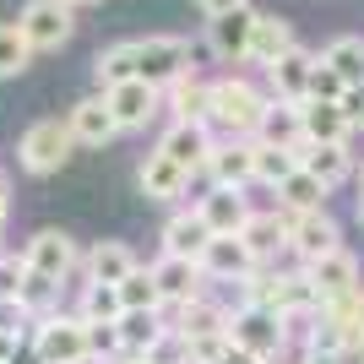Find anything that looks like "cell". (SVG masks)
I'll use <instances>...</instances> for the list:
<instances>
[{
	"label": "cell",
	"instance_id": "6da1fadb",
	"mask_svg": "<svg viewBox=\"0 0 364 364\" xmlns=\"http://www.w3.org/2000/svg\"><path fill=\"white\" fill-rule=\"evenodd\" d=\"M261 114H267V98H261L245 76H223V82H213V114H207V120H218L228 136H256Z\"/></svg>",
	"mask_w": 364,
	"mask_h": 364
},
{
	"label": "cell",
	"instance_id": "7a4b0ae2",
	"mask_svg": "<svg viewBox=\"0 0 364 364\" xmlns=\"http://www.w3.org/2000/svg\"><path fill=\"white\" fill-rule=\"evenodd\" d=\"M191 65V44L174 38V33H152V38H136V76L147 87H174Z\"/></svg>",
	"mask_w": 364,
	"mask_h": 364
},
{
	"label": "cell",
	"instance_id": "3957f363",
	"mask_svg": "<svg viewBox=\"0 0 364 364\" xmlns=\"http://www.w3.org/2000/svg\"><path fill=\"white\" fill-rule=\"evenodd\" d=\"M71 147H76L71 125H60V120H33L28 131H22L16 158H22V168H28V174H55V168H65Z\"/></svg>",
	"mask_w": 364,
	"mask_h": 364
},
{
	"label": "cell",
	"instance_id": "277c9868",
	"mask_svg": "<svg viewBox=\"0 0 364 364\" xmlns=\"http://www.w3.org/2000/svg\"><path fill=\"white\" fill-rule=\"evenodd\" d=\"M33 348L44 364H87L92 348H87V321L82 316H44L38 332H33Z\"/></svg>",
	"mask_w": 364,
	"mask_h": 364
},
{
	"label": "cell",
	"instance_id": "5b68a950",
	"mask_svg": "<svg viewBox=\"0 0 364 364\" xmlns=\"http://www.w3.org/2000/svg\"><path fill=\"white\" fill-rule=\"evenodd\" d=\"M228 337L240 348H250L256 359H272L289 343V321L277 316V310H267V304H245L240 316H228Z\"/></svg>",
	"mask_w": 364,
	"mask_h": 364
},
{
	"label": "cell",
	"instance_id": "8992f818",
	"mask_svg": "<svg viewBox=\"0 0 364 364\" xmlns=\"http://www.w3.org/2000/svg\"><path fill=\"white\" fill-rule=\"evenodd\" d=\"M16 28H22V38H28L33 55H38V49H60L65 38H71L76 16H71L65 0H28V11L16 16Z\"/></svg>",
	"mask_w": 364,
	"mask_h": 364
},
{
	"label": "cell",
	"instance_id": "52a82bcc",
	"mask_svg": "<svg viewBox=\"0 0 364 364\" xmlns=\"http://www.w3.org/2000/svg\"><path fill=\"white\" fill-rule=\"evenodd\" d=\"M304 277L316 283V299H321V310L326 304H337V299H348V294H359V261L337 245V250H326L321 261H310L304 267Z\"/></svg>",
	"mask_w": 364,
	"mask_h": 364
},
{
	"label": "cell",
	"instance_id": "ba28073f",
	"mask_svg": "<svg viewBox=\"0 0 364 364\" xmlns=\"http://www.w3.org/2000/svg\"><path fill=\"white\" fill-rule=\"evenodd\" d=\"M22 267L33 277H49V283H60L65 272L76 267V240L60 234V228H44V234H33L28 250H22Z\"/></svg>",
	"mask_w": 364,
	"mask_h": 364
},
{
	"label": "cell",
	"instance_id": "9c48e42d",
	"mask_svg": "<svg viewBox=\"0 0 364 364\" xmlns=\"http://www.w3.org/2000/svg\"><path fill=\"white\" fill-rule=\"evenodd\" d=\"M201 277H223V283H245V277L256 272V256L245 250L240 234H213L207 250H201Z\"/></svg>",
	"mask_w": 364,
	"mask_h": 364
},
{
	"label": "cell",
	"instance_id": "30bf717a",
	"mask_svg": "<svg viewBox=\"0 0 364 364\" xmlns=\"http://www.w3.org/2000/svg\"><path fill=\"white\" fill-rule=\"evenodd\" d=\"M158 152L174 158L185 174H196V168H207V158H213V136H207V125H196V120H174L164 131V141H158Z\"/></svg>",
	"mask_w": 364,
	"mask_h": 364
},
{
	"label": "cell",
	"instance_id": "8fae6325",
	"mask_svg": "<svg viewBox=\"0 0 364 364\" xmlns=\"http://www.w3.org/2000/svg\"><path fill=\"white\" fill-rule=\"evenodd\" d=\"M104 104H109V114H114L120 131H136V125H147L152 114H158V87H147L141 76H131V82L104 92Z\"/></svg>",
	"mask_w": 364,
	"mask_h": 364
},
{
	"label": "cell",
	"instance_id": "7c38bea8",
	"mask_svg": "<svg viewBox=\"0 0 364 364\" xmlns=\"http://www.w3.org/2000/svg\"><path fill=\"white\" fill-rule=\"evenodd\" d=\"M207 174H213L218 185H228V191H245V185L256 180V141L250 136H228L223 147H213Z\"/></svg>",
	"mask_w": 364,
	"mask_h": 364
},
{
	"label": "cell",
	"instance_id": "4fadbf2b",
	"mask_svg": "<svg viewBox=\"0 0 364 364\" xmlns=\"http://www.w3.org/2000/svg\"><path fill=\"white\" fill-rule=\"evenodd\" d=\"M256 16H261V11H250V0H245V6H234V11H223V16H213V22H207V44H213L223 60H245L250 33H256Z\"/></svg>",
	"mask_w": 364,
	"mask_h": 364
},
{
	"label": "cell",
	"instance_id": "5bb4252c",
	"mask_svg": "<svg viewBox=\"0 0 364 364\" xmlns=\"http://www.w3.org/2000/svg\"><path fill=\"white\" fill-rule=\"evenodd\" d=\"M289 250H299L304 261H321L326 250H337V223L326 213H294L289 218Z\"/></svg>",
	"mask_w": 364,
	"mask_h": 364
},
{
	"label": "cell",
	"instance_id": "9a60e30c",
	"mask_svg": "<svg viewBox=\"0 0 364 364\" xmlns=\"http://www.w3.org/2000/svg\"><path fill=\"white\" fill-rule=\"evenodd\" d=\"M136 185H141V196H147V201H180L185 185H191V174H185L174 158H164V152H147L141 168H136Z\"/></svg>",
	"mask_w": 364,
	"mask_h": 364
},
{
	"label": "cell",
	"instance_id": "2e32d148",
	"mask_svg": "<svg viewBox=\"0 0 364 364\" xmlns=\"http://www.w3.org/2000/svg\"><path fill=\"white\" fill-rule=\"evenodd\" d=\"M299 125H304V141H310V147H348V131H353L337 104H316V98L299 104Z\"/></svg>",
	"mask_w": 364,
	"mask_h": 364
},
{
	"label": "cell",
	"instance_id": "e0dca14e",
	"mask_svg": "<svg viewBox=\"0 0 364 364\" xmlns=\"http://www.w3.org/2000/svg\"><path fill=\"white\" fill-rule=\"evenodd\" d=\"M152 283H158V299L164 304H191L201 283V267L185 256H158L152 261Z\"/></svg>",
	"mask_w": 364,
	"mask_h": 364
},
{
	"label": "cell",
	"instance_id": "ac0fdd59",
	"mask_svg": "<svg viewBox=\"0 0 364 364\" xmlns=\"http://www.w3.org/2000/svg\"><path fill=\"white\" fill-rule=\"evenodd\" d=\"M310 71H316V55L294 44L289 55L267 71V82H272V92L283 98V104H304V98H310Z\"/></svg>",
	"mask_w": 364,
	"mask_h": 364
},
{
	"label": "cell",
	"instance_id": "d6986e66",
	"mask_svg": "<svg viewBox=\"0 0 364 364\" xmlns=\"http://www.w3.org/2000/svg\"><path fill=\"white\" fill-rule=\"evenodd\" d=\"M65 125H71V136L82 141V147H104V141L120 136V125H114V114H109L104 98H82V104H71Z\"/></svg>",
	"mask_w": 364,
	"mask_h": 364
},
{
	"label": "cell",
	"instance_id": "ffe728a7",
	"mask_svg": "<svg viewBox=\"0 0 364 364\" xmlns=\"http://www.w3.org/2000/svg\"><path fill=\"white\" fill-rule=\"evenodd\" d=\"M201 223L213 228V234H240L245 223H250V207H245L240 191H228V185H213L207 196H201Z\"/></svg>",
	"mask_w": 364,
	"mask_h": 364
},
{
	"label": "cell",
	"instance_id": "44dd1931",
	"mask_svg": "<svg viewBox=\"0 0 364 364\" xmlns=\"http://www.w3.org/2000/svg\"><path fill=\"white\" fill-rule=\"evenodd\" d=\"M294 49V28L283 16H256V33H250V49H245V60L261 65V71H272L283 55Z\"/></svg>",
	"mask_w": 364,
	"mask_h": 364
},
{
	"label": "cell",
	"instance_id": "7402d4cb",
	"mask_svg": "<svg viewBox=\"0 0 364 364\" xmlns=\"http://www.w3.org/2000/svg\"><path fill=\"white\" fill-rule=\"evenodd\" d=\"M256 141H267V147H294V152H304L299 104H283V98H272V104H267V114H261V125H256Z\"/></svg>",
	"mask_w": 364,
	"mask_h": 364
},
{
	"label": "cell",
	"instance_id": "603a6c76",
	"mask_svg": "<svg viewBox=\"0 0 364 364\" xmlns=\"http://www.w3.org/2000/svg\"><path fill=\"white\" fill-rule=\"evenodd\" d=\"M207 240H213V228L201 223V213H174V218L164 223V256H185V261H201Z\"/></svg>",
	"mask_w": 364,
	"mask_h": 364
},
{
	"label": "cell",
	"instance_id": "cb8c5ba5",
	"mask_svg": "<svg viewBox=\"0 0 364 364\" xmlns=\"http://www.w3.org/2000/svg\"><path fill=\"white\" fill-rule=\"evenodd\" d=\"M131 272H136L131 245H120V240H98V245L87 250V283H125Z\"/></svg>",
	"mask_w": 364,
	"mask_h": 364
},
{
	"label": "cell",
	"instance_id": "d4e9b609",
	"mask_svg": "<svg viewBox=\"0 0 364 364\" xmlns=\"http://www.w3.org/2000/svg\"><path fill=\"white\" fill-rule=\"evenodd\" d=\"M240 240H245V250L256 261H267V256H277L283 245H289V218H277V213H250V223L240 228Z\"/></svg>",
	"mask_w": 364,
	"mask_h": 364
},
{
	"label": "cell",
	"instance_id": "484cf974",
	"mask_svg": "<svg viewBox=\"0 0 364 364\" xmlns=\"http://www.w3.org/2000/svg\"><path fill=\"white\" fill-rule=\"evenodd\" d=\"M114 332H120V348L131 353V359H141V353H147L168 326L158 321V310H125V316L114 321Z\"/></svg>",
	"mask_w": 364,
	"mask_h": 364
},
{
	"label": "cell",
	"instance_id": "4316f807",
	"mask_svg": "<svg viewBox=\"0 0 364 364\" xmlns=\"http://www.w3.org/2000/svg\"><path fill=\"white\" fill-rule=\"evenodd\" d=\"M174 332H180L185 343L223 337L228 332V310H223V304H207V299H191V304H180V326H174Z\"/></svg>",
	"mask_w": 364,
	"mask_h": 364
},
{
	"label": "cell",
	"instance_id": "83f0119b",
	"mask_svg": "<svg viewBox=\"0 0 364 364\" xmlns=\"http://www.w3.org/2000/svg\"><path fill=\"white\" fill-rule=\"evenodd\" d=\"M299 168H310V174L332 191V185H343V180L353 174V158H348V147H310V141H304Z\"/></svg>",
	"mask_w": 364,
	"mask_h": 364
},
{
	"label": "cell",
	"instance_id": "f1b7e54d",
	"mask_svg": "<svg viewBox=\"0 0 364 364\" xmlns=\"http://www.w3.org/2000/svg\"><path fill=\"white\" fill-rule=\"evenodd\" d=\"M136 76V38H125V44H109L98 60H92V82L98 87H120V82H131Z\"/></svg>",
	"mask_w": 364,
	"mask_h": 364
},
{
	"label": "cell",
	"instance_id": "f546056e",
	"mask_svg": "<svg viewBox=\"0 0 364 364\" xmlns=\"http://www.w3.org/2000/svg\"><path fill=\"white\" fill-rule=\"evenodd\" d=\"M277 201L289 207V218H294V213H316L321 201H326V185H321L310 168H294L289 180L277 185Z\"/></svg>",
	"mask_w": 364,
	"mask_h": 364
},
{
	"label": "cell",
	"instance_id": "4dcf8cb0",
	"mask_svg": "<svg viewBox=\"0 0 364 364\" xmlns=\"http://www.w3.org/2000/svg\"><path fill=\"white\" fill-rule=\"evenodd\" d=\"M321 60L332 65V71L343 76L348 87H364V38L343 33V38H332V44H326V55H321Z\"/></svg>",
	"mask_w": 364,
	"mask_h": 364
},
{
	"label": "cell",
	"instance_id": "1f68e13d",
	"mask_svg": "<svg viewBox=\"0 0 364 364\" xmlns=\"http://www.w3.org/2000/svg\"><path fill=\"white\" fill-rule=\"evenodd\" d=\"M168 92H174V120H196V125H207V114H213V87H207V82H196V76H180Z\"/></svg>",
	"mask_w": 364,
	"mask_h": 364
},
{
	"label": "cell",
	"instance_id": "d6a6232c",
	"mask_svg": "<svg viewBox=\"0 0 364 364\" xmlns=\"http://www.w3.org/2000/svg\"><path fill=\"white\" fill-rule=\"evenodd\" d=\"M125 304L114 283H82V321H120Z\"/></svg>",
	"mask_w": 364,
	"mask_h": 364
},
{
	"label": "cell",
	"instance_id": "836d02e7",
	"mask_svg": "<svg viewBox=\"0 0 364 364\" xmlns=\"http://www.w3.org/2000/svg\"><path fill=\"white\" fill-rule=\"evenodd\" d=\"M294 168H299V152L294 147H267V141H256V180H267L277 191Z\"/></svg>",
	"mask_w": 364,
	"mask_h": 364
},
{
	"label": "cell",
	"instance_id": "e575fe53",
	"mask_svg": "<svg viewBox=\"0 0 364 364\" xmlns=\"http://www.w3.org/2000/svg\"><path fill=\"white\" fill-rule=\"evenodd\" d=\"M33 65V44L22 38L16 22H0V76H22Z\"/></svg>",
	"mask_w": 364,
	"mask_h": 364
},
{
	"label": "cell",
	"instance_id": "d590c367",
	"mask_svg": "<svg viewBox=\"0 0 364 364\" xmlns=\"http://www.w3.org/2000/svg\"><path fill=\"white\" fill-rule=\"evenodd\" d=\"M120 289V304L125 310H158V283H152V267H136V272L125 277V283H114Z\"/></svg>",
	"mask_w": 364,
	"mask_h": 364
},
{
	"label": "cell",
	"instance_id": "8d00e7d4",
	"mask_svg": "<svg viewBox=\"0 0 364 364\" xmlns=\"http://www.w3.org/2000/svg\"><path fill=\"white\" fill-rule=\"evenodd\" d=\"M141 359H147V364H191V343H185V337L174 332V326H168V332L158 337V343H152V348L141 353Z\"/></svg>",
	"mask_w": 364,
	"mask_h": 364
},
{
	"label": "cell",
	"instance_id": "74e56055",
	"mask_svg": "<svg viewBox=\"0 0 364 364\" xmlns=\"http://www.w3.org/2000/svg\"><path fill=\"white\" fill-rule=\"evenodd\" d=\"M343 87H348V82H343V76H337L332 65L316 55V71H310V98H316V104H337V98H343Z\"/></svg>",
	"mask_w": 364,
	"mask_h": 364
},
{
	"label": "cell",
	"instance_id": "f35d334b",
	"mask_svg": "<svg viewBox=\"0 0 364 364\" xmlns=\"http://www.w3.org/2000/svg\"><path fill=\"white\" fill-rule=\"evenodd\" d=\"M326 316H337V321H343L348 343H353V337H364V294H348V299L326 304Z\"/></svg>",
	"mask_w": 364,
	"mask_h": 364
},
{
	"label": "cell",
	"instance_id": "ab89813d",
	"mask_svg": "<svg viewBox=\"0 0 364 364\" xmlns=\"http://www.w3.org/2000/svg\"><path fill=\"white\" fill-rule=\"evenodd\" d=\"M28 310H22V299H16V294H0V337H11L16 343V332H22V326H28Z\"/></svg>",
	"mask_w": 364,
	"mask_h": 364
},
{
	"label": "cell",
	"instance_id": "60d3db41",
	"mask_svg": "<svg viewBox=\"0 0 364 364\" xmlns=\"http://www.w3.org/2000/svg\"><path fill=\"white\" fill-rule=\"evenodd\" d=\"M337 109H343V120H348V125H364V87H343Z\"/></svg>",
	"mask_w": 364,
	"mask_h": 364
},
{
	"label": "cell",
	"instance_id": "b9f144b4",
	"mask_svg": "<svg viewBox=\"0 0 364 364\" xmlns=\"http://www.w3.org/2000/svg\"><path fill=\"white\" fill-rule=\"evenodd\" d=\"M218 364H267V359H256V353H250V348H240V343L228 337V348L218 353Z\"/></svg>",
	"mask_w": 364,
	"mask_h": 364
},
{
	"label": "cell",
	"instance_id": "7bdbcfd3",
	"mask_svg": "<svg viewBox=\"0 0 364 364\" xmlns=\"http://www.w3.org/2000/svg\"><path fill=\"white\" fill-rule=\"evenodd\" d=\"M6 364H44V359H38V348H33V337H28V343L16 337V348L6 353Z\"/></svg>",
	"mask_w": 364,
	"mask_h": 364
},
{
	"label": "cell",
	"instance_id": "ee69618b",
	"mask_svg": "<svg viewBox=\"0 0 364 364\" xmlns=\"http://www.w3.org/2000/svg\"><path fill=\"white\" fill-rule=\"evenodd\" d=\"M207 16H223V11H234V6H245V0H196Z\"/></svg>",
	"mask_w": 364,
	"mask_h": 364
},
{
	"label": "cell",
	"instance_id": "f6af8a7d",
	"mask_svg": "<svg viewBox=\"0 0 364 364\" xmlns=\"http://www.w3.org/2000/svg\"><path fill=\"white\" fill-rule=\"evenodd\" d=\"M337 359H343V364H364V337H353V343L337 353Z\"/></svg>",
	"mask_w": 364,
	"mask_h": 364
},
{
	"label": "cell",
	"instance_id": "bcb514c9",
	"mask_svg": "<svg viewBox=\"0 0 364 364\" xmlns=\"http://www.w3.org/2000/svg\"><path fill=\"white\" fill-rule=\"evenodd\" d=\"M65 6H92V0H65Z\"/></svg>",
	"mask_w": 364,
	"mask_h": 364
},
{
	"label": "cell",
	"instance_id": "7dc6e473",
	"mask_svg": "<svg viewBox=\"0 0 364 364\" xmlns=\"http://www.w3.org/2000/svg\"><path fill=\"white\" fill-rule=\"evenodd\" d=\"M359 223H364V196H359Z\"/></svg>",
	"mask_w": 364,
	"mask_h": 364
},
{
	"label": "cell",
	"instance_id": "c3c4849f",
	"mask_svg": "<svg viewBox=\"0 0 364 364\" xmlns=\"http://www.w3.org/2000/svg\"><path fill=\"white\" fill-rule=\"evenodd\" d=\"M359 185H364V174H359Z\"/></svg>",
	"mask_w": 364,
	"mask_h": 364
}]
</instances>
